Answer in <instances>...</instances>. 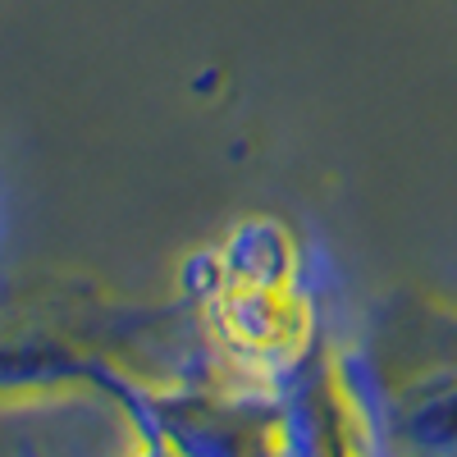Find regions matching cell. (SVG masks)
<instances>
[{
	"label": "cell",
	"mask_w": 457,
	"mask_h": 457,
	"mask_svg": "<svg viewBox=\"0 0 457 457\" xmlns=\"http://www.w3.org/2000/svg\"><path fill=\"white\" fill-rule=\"evenodd\" d=\"M224 348L247 370H279L307 338V316L284 288L224 284L211 302Z\"/></svg>",
	"instance_id": "1"
},
{
	"label": "cell",
	"mask_w": 457,
	"mask_h": 457,
	"mask_svg": "<svg viewBox=\"0 0 457 457\" xmlns=\"http://www.w3.org/2000/svg\"><path fill=\"white\" fill-rule=\"evenodd\" d=\"M215 261H220L224 284H252V288H284L293 270L288 238L265 220L234 228V238L220 247Z\"/></svg>",
	"instance_id": "2"
}]
</instances>
